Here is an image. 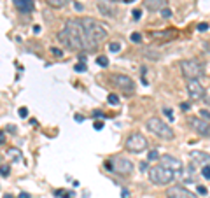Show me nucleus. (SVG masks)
I'll list each match as a JSON object with an SVG mask.
<instances>
[{"instance_id":"6","label":"nucleus","mask_w":210,"mask_h":198,"mask_svg":"<svg viewBox=\"0 0 210 198\" xmlns=\"http://www.w3.org/2000/svg\"><path fill=\"white\" fill-rule=\"evenodd\" d=\"M124 147H126L130 153L138 154V153L147 149V139L142 133H131L128 139H126V142H124Z\"/></svg>"},{"instance_id":"35","label":"nucleus","mask_w":210,"mask_h":198,"mask_svg":"<svg viewBox=\"0 0 210 198\" xmlns=\"http://www.w3.org/2000/svg\"><path fill=\"white\" fill-rule=\"evenodd\" d=\"M93 126H95V130H98V132H100V130L103 128V123H102V121H95V124H93Z\"/></svg>"},{"instance_id":"2","label":"nucleus","mask_w":210,"mask_h":198,"mask_svg":"<svg viewBox=\"0 0 210 198\" xmlns=\"http://www.w3.org/2000/svg\"><path fill=\"white\" fill-rule=\"evenodd\" d=\"M173 175H175V172H172L170 168L163 165H156L149 168V179L151 182L158 184V186H165V184H170L173 181Z\"/></svg>"},{"instance_id":"40","label":"nucleus","mask_w":210,"mask_h":198,"mask_svg":"<svg viewBox=\"0 0 210 198\" xmlns=\"http://www.w3.org/2000/svg\"><path fill=\"white\" fill-rule=\"evenodd\" d=\"M74 9H76V11H82V6L76 2V4H74Z\"/></svg>"},{"instance_id":"33","label":"nucleus","mask_w":210,"mask_h":198,"mask_svg":"<svg viewBox=\"0 0 210 198\" xmlns=\"http://www.w3.org/2000/svg\"><path fill=\"white\" fill-rule=\"evenodd\" d=\"M140 170L147 172V170H149V163H147V161H142V163H140Z\"/></svg>"},{"instance_id":"30","label":"nucleus","mask_w":210,"mask_h":198,"mask_svg":"<svg viewBox=\"0 0 210 198\" xmlns=\"http://www.w3.org/2000/svg\"><path fill=\"white\" fill-rule=\"evenodd\" d=\"M51 53H53L54 56H63V51L58 49V48H51Z\"/></svg>"},{"instance_id":"19","label":"nucleus","mask_w":210,"mask_h":198,"mask_svg":"<svg viewBox=\"0 0 210 198\" xmlns=\"http://www.w3.org/2000/svg\"><path fill=\"white\" fill-rule=\"evenodd\" d=\"M156 160H159V153H158L156 149L149 151V153H147V161H156Z\"/></svg>"},{"instance_id":"3","label":"nucleus","mask_w":210,"mask_h":198,"mask_svg":"<svg viewBox=\"0 0 210 198\" xmlns=\"http://www.w3.org/2000/svg\"><path fill=\"white\" fill-rule=\"evenodd\" d=\"M147 128H149V132H152V133L156 135V137H159V139H165V140L173 139V130L170 128V124L163 123L159 118H149L147 119Z\"/></svg>"},{"instance_id":"11","label":"nucleus","mask_w":210,"mask_h":198,"mask_svg":"<svg viewBox=\"0 0 210 198\" xmlns=\"http://www.w3.org/2000/svg\"><path fill=\"white\" fill-rule=\"evenodd\" d=\"M167 198H198V196L182 186H172L167 189Z\"/></svg>"},{"instance_id":"8","label":"nucleus","mask_w":210,"mask_h":198,"mask_svg":"<svg viewBox=\"0 0 210 198\" xmlns=\"http://www.w3.org/2000/svg\"><path fill=\"white\" fill-rule=\"evenodd\" d=\"M186 90H187V95L191 96L193 100H201V98H205V96H207V90H205V86L201 84L198 79L187 81Z\"/></svg>"},{"instance_id":"22","label":"nucleus","mask_w":210,"mask_h":198,"mask_svg":"<svg viewBox=\"0 0 210 198\" xmlns=\"http://www.w3.org/2000/svg\"><path fill=\"white\" fill-rule=\"evenodd\" d=\"M109 49H110V53H117L119 49H121V44L119 42H110L109 44Z\"/></svg>"},{"instance_id":"9","label":"nucleus","mask_w":210,"mask_h":198,"mask_svg":"<svg viewBox=\"0 0 210 198\" xmlns=\"http://www.w3.org/2000/svg\"><path fill=\"white\" fill-rule=\"evenodd\" d=\"M189 126L201 137H210V123L201 118H187Z\"/></svg>"},{"instance_id":"26","label":"nucleus","mask_w":210,"mask_h":198,"mask_svg":"<svg viewBox=\"0 0 210 198\" xmlns=\"http://www.w3.org/2000/svg\"><path fill=\"white\" fill-rule=\"evenodd\" d=\"M130 39H131V42H140V40H142V35L135 32V33H131V37Z\"/></svg>"},{"instance_id":"29","label":"nucleus","mask_w":210,"mask_h":198,"mask_svg":"<svg viewBox=\"0 0 210 198\" xmlns=\"http://www.w3.org/2000/svg\"><path fill=\"white\" fill-rule=\"evenodd\" d=\"M131 16H133V19L137 21V19H140V16H142V11H140V9H135V11L131 12Z\"/></svg>"},{"instance_id":"42","label":"nucleus","mask_w":210,"mask_h":198,"mask_svg":"<svg viewBox=\"0 0 210 198\" xmlns=\"http://www.w3.org/2000/svg\"><path fill=\"white\" fill-rule=\"evenodd\" d=\"M0 142H2V144H4V142H6V133H4V132H2V133H0Z\"/></svg>"},{"instance_id":"13","label":"nucleus","mask_w":210,"mask_h":198,"mask_svg":"<svg viewBox=\"0 0 210 198\" xmlns=\"http://www.w3.org/2000/svg\"><path fill=\"white\" fill-rule=\"evenodd\" d=\"M189 156H191V160H193L194 163H198V165H201V166L210 165V154H207L203 151H191Z\"/></svg>"},{"instance_id":"47","label":"nucleus","mask_w":210,"mask_h":198,"mask_svg":"<svg viewBox=\"0 0 210 198\" xmlns=\"http://www.w3.org/2000/svg\"><path fill=\"white\" fill-rule=\"evenodd\" d=\"M205 100H207V103H210V98H205Z\"/></svg>"},{"instance_id":"18","label":"nucleus","mask_w":210,"mask_h":198,"mask_svg":"<svg viewBox=\"0 0 210 198\" xmlns=\"http://www.w3.org/2000/svg\"><path fill=\"white\" fill-rule=\"evenodd\" d=\"M51 7H56V9H60V7H65L67 4H68L70 0H46Z\"/></svg>"},{"instance_id":"46","label":"nucleus","mask_w":210,"mask_h":198,"mask_svg":"<svg viewBox=\"0 0 210 198\" xmlns=\"http://www.w3.org/2000/svg\"><path fill=\"white\" fill-rule=\"evenodd\" d=\"M4 198H12V195H9V193H7V195H4Z\"/></svg>"},{"instance_id":"14","label":"nucleus","mask_w":210,"mask_h":198,"mask_svg":"<svg viewBox=\"0 0 210 198\" xmlns=\"http://www.w3.org/2000/svg\"><path fill=\"white\" fill-rule=\"evenodd\" d=\"M167 0H146L144 2V6L147 7V11H151V12H156L159 11L161 12L163 9H167Z\"/></svg>"},{"instance_id":"1","label":"nucleus","mask_w":210,"mask_h":198,"mask_svg":"<svg viewBox=\"0 0 210 198\" xmlns=\"http://www.w3.org/2000/svg\"><path fill=\"white\" fill-rule=\"evenodd\" d=\"M81 23L84 30H86V35L89 39V42L93 46H97L98 48V42H102L103 39L109 35V28L100 23L98 19H93V18H81Z\"/></svg>"},{"instance_id":"41","label":"nucleus","mask_w":210,"mask_h":198,"mask_svg":"<svg viewBox=\"0 0 210 198\" xmlns=\"http://www.w3.org/2000/svg\"><path fill=\"white\" fill-rule=\"evenodd\" d=\"M18 198H32V196H30L28 193H19V196H18Z\"/></svg>"},{"instance_id":"12","label":"nucleus","mask_w":210,"mask_h":198,"mask_svg":"<svg viewBox=\"0 0 210 198\" xmlns=\"http://www.w3.org/2000/svg\"><path fill=\"white\" fill-rule=\"evenodd\" d=\"M98 11L102 12L103 16H109V18H116V16H117V9H116V6L110 4V2H105V0L98 2Z\"/></svg>"},{"instance_id":"38","label":"nucleus","mask_w":210,"mask_h":198,"mask_svg":"<svg viewBox=\"0 0 210 198\" xmlns=\"http://www.w3.org/2000/svg\"><path fill=\"white\" fill-rule=\"evenodd\" d=\"M180 109H182V111H189L191 105H189V103H180Z\"/></svg>"},{"instance_id":"27","label":"nucleus","mask_w":210,"mask_h":198,"mask_svg":"<svg viewBox=\"0 0 210 198\" xmlns=\"http://www.w3.org/2000/svg\"><path fill=\"white\" fill-rule=\"evenodd\" d=\"M18 114H19V118H28V109L27 107H21L19 111H18Z\"/></svg>"},{"instance_id":"39","label":"nucleus","mask_w":210,"mask_h":198,"mask_svg":"<svg viewBox=\"0 0 210 198\" xmlns=\"http://www.w3.org/2000/svg\"><path fill=\"white\" fill-rule=\"evenodd\" d=\"M114 2H121V4H131L135 0H114Z\"/></svg>"},{"instance_id":"31","label":"nucleus","mask_w":210,"mask_h":198,"mask_svg":"<svg viewBox=\"0 0 210 198\" xmlns=\"http://www.w3.org/2000/svg\"><path fill=\"white\" fill-rule=\"evenodd\" d=\"M198 30H200V32H207V30H208V23H200Z\"/></svg>"},{"instance_id":"17","label":"nucleus","mask_w":210,"mask_h":198,"mask_svg":"<svg viewBox=\"0 0 210 198\" xmlns=\"http://www.w3.org/2000/svg\"><path fill=\"white\" fill-rule=\"evenodd\" d=\"M7 154L12 158V161H19V160H21V151L16 149V147H11V149H7Z\"/></svg>"},{"instance_id":"43","label":"nucleus","mask_w":210,"mask_h":198,"mask_svg":"<svg viewBox=\"0 0 210 198\" xmlns=\"http://www.w3.org/2000/svg\"><path fill=\"white\" fill-rule=\"evenodd\" d=\"M33 33H40V27H39V25H35V27H33Z\"/></svg>"},{"instance_id":"44","label":"nucleus","mask_w":210,"mask_h":198,"mask_svg":"<svg viewBox=\"0 0 210 198\" xmlns=\"http://www.w3.org/2000/svg\"><path fill=\"white\" fill-rule=\"evenodd\" d=\"M130 196V193H128V189H123V198H128Z\"/></svg>"},{"instance_id":"36","label":"nucleus","mask_w":210,"mask_h":198,"mask_svg":"<svg viewBox=\"0 0 210 198\" xmlns=\"http://www.w3.org/2000/svg\"><path fill=\"white\" fill-rule=\"evenodd\" d=\"M165 114H167V118L170 119V121H173V114H172V111H170V109H165Z\"/></svg>"},{"instance_id":"34","label":"nucleus","mask_w":210,"mask_h":198,"mask_svg":"<svg viewBox=\"0 0 210 198\" xmlns=\"http://www.w3.org/2000/svg\"><path fill=\"white\" fill-rule=\"evenodd\" d=\"M91 116H93V118H97V119H98V118H103V116H105V114H103L102 111H95V112H93Z\"/></svg>"},{"instance_id":"25","label":"nucleus","mask_w":210,"mask_h":198,"mask_svg":"<svg viewBox=\"0 0 210 198\" xmlns=\"http://www.w3.org/2000/svg\"><path fill=\"white\" fill-rule=\"evenodd\" d=\"M76 72H86V63H76Z\"/></svg>"},{"instance_id":"20","label":"nucleus","mask_w":210,"mask_h":198,"mask_svg":"<svg viewBox=\"0 0 210 198\" xmlns=\"http://www.w3.org/2000/svg\"><path fill=\"white\" fill-rule=\"evenodd\" d=\"M107 102L110 103V105H119V96L114 95V93H110V95L107 96Z\"/></svg>"},{"instance_id":"24","label":"nucleus","mask_w":210,"mask_h":198,"mask_svg":"<svg viewBox=\"0 0 210 198\" xmlns=\"http://www.w3.org/2000/svg\"><path fill=\"white\" fill-rule=\"evenodd\" d=\"M201 175H203L205 179H210V166H208V165L201 168Z\"/></svg>"},{"instance_id":"10","label":"nucleus","mask_w":210,"mask_h":198,"mask_svg":"<svg viewBox=\"0 0 210 198\" xmlns=\"http://www.w3.org/2000/svg\"><path fill=\"white\" fill-rule=\"evenodd\" d=\"M159 165L170 168L172 172L182 170V161L179 160V158H175V156H172V154H163L161 158H159Z\"/></svg>"},{"instance_id":"32","label":"nucleus","mask_w":210,"mask_h":198,"mask_svg":"<svg viewBox=\"0 0 210 198\" xmlns=\"http://www.w3.org/2000/svg\"><path fill=\"white\" fill-rule=\"evenodd\" d=\"M161 16L163 18H170V16H172V11L167 7V9H163V11H161Z\"/></svg>"},{"instance_id":"45","label":"nucleus","mask_w":210,"mask_h":198,"mask_svg":"<svg viewBox=\"0 0 210 198\" xmlns=\"http://www.w3.org/2000/svg\"><path fill=\"white\" fill-rule=\"evenodd\" d=\"M7 128H9V132H12V133H16V126H12V124H11V126H7Z\"/></svg>"},{"instance_id":"21","label":"nucleus","mask_w":210,"mask_h":198,"mask_svg":"<svg viewBox=\"0 0 210 198\" xmlns=\"http://www.w3.org/2000/svg\"><path fill=\"white\" fill-rule=\"evenodd\" d=\"M97 63L100 65V67H109V58H107V56H98Z\"/></svg>"},{"instance_id":"15","label":"nucleus","mask_w":210,"mask_h":198,"mask_svg":"<svg viewBox=\"0 0 210 198\" xmlns=\"http://www.w3.org/2000/svg\"><path fill=\"white\" fill-rule=\"evenodd\" d=\"M12 2H14V6H16L21 12H32L33 9H35L32 0H12Z\"/></svg>"},{"instance_id":"4","label":"nucleus","mask_w":210,"mask_h":198,"mask_svg":"<svg viewBox=\"0 0 210 198\" xmlns=\"http://www.w3.org/2000/svg\"><path fill=\"white\" fill-rule=\"evenodd\" d=\"M105 166H107L110 172H116V174H121V175H128V174L133 172V163L130 160H126V158H119V156L110 158V160L105 163Z\"/></svg>"},{"instance_id":"5","label":"nucleus","mask_w":210,"mask_h":198,"mask_svg":"<svg viewBox=\"0 0 210 198\" xmlns=\"http://www.w3.org/2000/svg\"><path fill=\"white\" fill-rule=\"evenodd\" d=\"M180 70H182V75L187 81L198 79L200 75L203 74V67L196 60H182L180 61Z\"/></svg>"},{"instance_id":"28","label":"nucleus","mask_w":210,"mask_h":198,"mask_svg":"<svg viewBox=\"0 0 210 198\" xmlns=\"http://www.w3.org/2000/svg\"><path fill=\"white\" fill-rule=\"evenodd\" d=\"M9 174H11V168L7 165H2V177H7Z\"/></svg>"},{"instance_id":"16","label":"nucleus","mask_w":210,"mask_h":198,"mask_svg":"<svg viewBox=\"0 0 210 198\" xmlns=\"http://www.w3.org/2000/svg\"><path fill=\"white\" fill-rule=\"evenodd\" d=\"M177 35V32L173 30V28H168V30H165V32H152V37L154 39H161V40H172L173 37Z\"/></svg>"},{"instance_id":"7","label":"nucleus","mask_w":210,"mask_h":198,"mask_svg":"<svg viewBox=\"0 0 210 198\" xmlns=\"http://www.w3.org/2000/svg\"><path fill=\"white\" fill-rule=\"evenodd\" d=\"M110 81H112L114 86H117L121 91H124V93H133L135 91V82L131 77H128V75L124 74H112L110 75Z\"/></svg>"},{"instance_id":"37","label":"nucleus","mask_w":210,"mask_h":198,"mask_svg":"<svg viewBox=\"0 0 210 198\" xmlns=\"http://www.w3.org/2000/svg\"><path fill=\"white\" fill-rule=\"evenodd\" d=\"M198 193H200V195H207L208 191H207V187H205V186H198Z\"/></svg>"},{"instance_id":"23","label":"nucleus","mask_w":210,"mask_h":198,"mask_svg":"<svg viewBox=\"0 0 210 198\" xmlns=\"http://www.w3.org/2000/svg\"><path fill=\"white\" fill-rule=\"evenodd\" d=\"M200 118L205 119V121H210V111H205V109H201V111H200Z\"/></svg>"}]
</instances>
